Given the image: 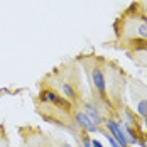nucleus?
<instances>
[{"instance_id": "f03ea898", "label": "nucleus", "mask_w": 147, "mask_h": 147, "mask_svg": "<svg viewBox=\"0 0 147 147\" xmlns=\"http://www.w3.org/2000/svg\"><path fill=\"white\" fill-rule=\"evenodd\" d=\"M41 100H44V102H53V103H56V105H59L61 108H66V110L71 108V103L66 102V100H63V98H59L54 91H47V90L42 91V93H41Z\"/></svg>"}, {"instance_id": "6e6552de", "label": "nucleus", "mask_w": 147, "mask_h": 147, "mask_svg": "<svg viewBox=\"0 0 147 147\" xmlns=\"http://www.w3.org/2000/svg\"><path fill=\"white\" fill-rule=\"evenodd\" d=\"M139 32H140V36L147 37V24H142V26H139Z\"/></svg>"}, {"instance_id": "39448f33", "label": "nucleus", "mask_w": 147, "mask_h": 147, "mask_svg": "<svg viewBox=\"0 0 147 147\" xmlns=\"http://www.w3.org/2000/svg\"><path fill=\"white\" fill-rule=\"evenodd\" d=\"M86 117L90 118V122H91L93 125L102 123V118H100V115H98V112H96L95 107H91V105H86Z\"/></svg>"}, {"instance_id": "7ed1b4c3", "label": "nucleus", "mask_w": 147, "mask_h": 147, "mask_svg": "<svg viewBox=\"0 0 147 147\" xmlns=\"http://www.w3.org/2000/svg\"><path fill=\"white\" fill-rule=\"evenodd\" d=\"M91 80H93V85L96 86V90L103 93L105 91V78H103V73L98 69V68H95L93 71H91Z\"/></svg>"}, {"instance_id": "f8f14e48", "label": "nucleus", "mask_w": 147, "mask_h": 147, "mask_svg": "<svg viewBox=\"0 0 147 147\" xmlns=\"http://www.w3.org/2000/svg\"><path fill=\"white\" fill-rule=\"evenodd\" d=\"M146 125H147V120H146Z\"/></svg>"}, {"instance_id": "1a4fd4ad", "label": "nucleus", "mask_w": 147, "mask_h": 147, "mask_svg": "<svg viewBox=\"0 0 147 147\" xmlns=\"http://www.w3.org/2000/svg\"><path fill=\"white\" fill-rule=\"evenodd\" d=\"M105 135H107V139H108V142L112 144V147H120V146L117 144V140H115V139H113L112 135H108V134H105Z\"/></svg>"}, {"instance_id": "20e7f679", "label": "nucleus", "mask_w": 147, "mask_h": 147, "mask_svg": "<svg viewBox=\"0 0 147 147\" xmlns=\"http://www.w3.org/2000/svg\"><path fill=\"white\" fill-rule=\"evenodd\" d=\"M76 122H78V125H81L83 129H86L90 132H96V125H93L91 122H90V118L86 117V113H76Z\"/></svg>"}, {"instance_id": "9b49d317", "label": "nucleus", "mask_w": 147, "mask_h": 147, "mask_svg": "<svg viewBox=\"0 0 147 147\" xmlns=\"http://www.w3.org/2000/svg\"><path fill=\"white\" fill-rule=\"evenodd\" d=\"M64 147H71V146H68V144H66V146H64Z\"/></svg>"}, {"instance_id": "f257e3e1", "label": "nucleus", "mask_w": 147, "mask_h": 147, "mask_svg": "<svg viewBox=\"0 0 147 147\" xmlns=\"http://www.w3.org/2000/svg\"><path fill=\"white\" fill-rule=\"evenodd\" d=\"M107 129L110 130L112 137L117 140V144H118L120 147H127V146H129V140H127L125 134L122 132V129L118 127V125L115 123V122H113V120H108V122H107Z\"/></svg>"}, {"instance_id": "423d86ee", "label": "nucleus", "mask_w": 147, "mask_h": 147, "mask_svg": "<svg viewBox=\"0 0 147 147\" xmlns=\"http://www.w3.org/2000/svg\"><path fill=\"white\" fill-rule=\"evenodd\" d=\"M137 112L142 115V117L147 118V100H140L139 105H137Z\"/></svg>"}, {"instance_id": "0eeeda50", "label": "nucleus", "mask_w": 147, "mask_h": 147, "mask_svg": "<svg viewBox=\"0 0 147 147\" xmlns=\"http://www.w3.org/2000/svg\"><path fill=\"white\" fill-rule=\"evenodd\" d=\"M63 93L64 96H69V98H74V90L69 86V85H63Z\"/></svg>"}, {"instance_id": "9d476101", "label": "nucleus", "mask_w": 147, "mask_h": 147, "mask_svg": "<svg viewBox=\"0 0 147 147\" xmlns=\"http://www.w3.org/2000/svg\"><path fill=\"white\" fill-rule=\"evenodd\" d=\"M91 147H103V146L98 142V140H95V139H93V140H91Z\"/></svg>"}]
</instances>
